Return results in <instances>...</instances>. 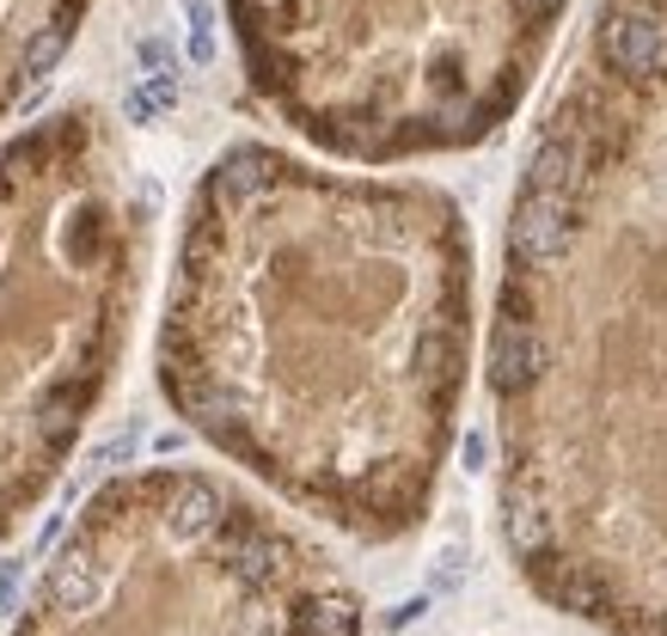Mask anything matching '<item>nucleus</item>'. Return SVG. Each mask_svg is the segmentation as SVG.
Listing matches in <instances>:
<instances>
[{"label":"nucleus","mask_w":667,"mask_h":636,"mask_svg":"<svg viewBox=\"0 0 667 636\" xmlns=\"http://www.w3.org/2000/svg\"><path fill=\"white\" fill-rule=\"evenodd\" d=\"M502 533L600 636H667V0H600L509 209Z\"/></svg>","instance_id":"nucleus-1"},{"label":"nucleus","mask_w":667,"mask_h":636,"mask_svg":"<svg viewBox=\"0 0 667 636\" xmlns=\"http://www.w3.org/2000/svg\"><path fill=\"white\" fill-rule=\"evenodd\" d=\"M471 349L454 202L240 147L209 171L159 361L171 404L331 521L398 533L447 459Z\"/></svg>","instance_id":"nucleus-2"}]
</instances>
